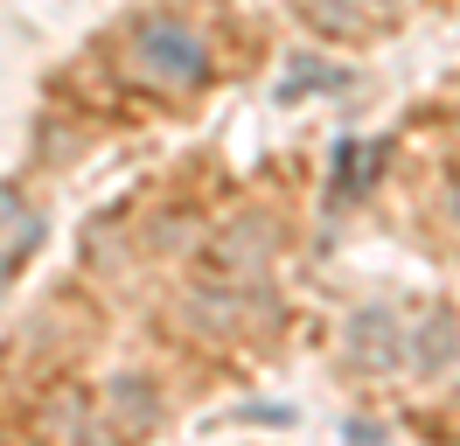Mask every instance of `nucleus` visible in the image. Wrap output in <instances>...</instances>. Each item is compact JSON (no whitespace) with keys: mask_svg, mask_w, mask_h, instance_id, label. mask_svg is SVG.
I'll return each mask as SVG.
<instances>
[{"mask_svg":"<svg viewBox=\"0 0 460 446\" xmlns=\"http://www.w3.org/2000/svg\"><path fill=\"white\" fill-rule=\"evenodd\" d=\"M140 42H146V63H154V70H174L181 84H196V77H202V42L189 35V28L154 22V28L140 35Z\"/></svg>","mask_w":460,"mask_h":446,"instance_id":"1","label":"nucleus"}]
</instances>
